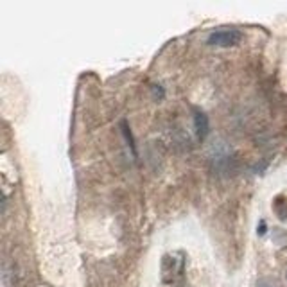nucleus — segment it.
I'll use <instances>...</instances> for the list:
<instances>
[{"instance_id":"nucleus-1","label":"nucleus","mask_w":287,"mask_h":287,"mask_svg":"<svg viewBox=\"0 0 287 287\" xmlns=\"http://www.w3.org/2000/svg\"><path fill=\"white\" fill-rule=\"evenodd\" d=\"M243 35L237 29H221L214 31L212 35L208 36V45H215V47H233V45L241 43Z\"/></svg>"},{"instance_id":"nucleus-2","label":"nucleus","mask_w":287,"mask_h":287,"mask_svg":"<svg viewBox=\"0 0 287 287\" xmlns=\"http://www.w3.org/2000/svg\"><path fill=\"white\" fill-rule=\"evenodd\" d=\"M194 120V129H196V137L199 140L207 139V135L210 133V120H208V115L201 109H194L192 115Z\"/></svg>"},{"instance_id":"nucleus-3","label":"nucleus","mask_w":287,"mask_h":287,"mask_svg":"<svg viewBox=\"0 0 287 287\" xmlns=\"http://www.w3.org/2000/svg\"><path fill=\"white\" fill-rule=\"evenodd\" d=\"M273 210L277 214V217L280 221H287V199L282 198V196H278L275 199V203H273Z\"/></svg>"},{"instance_id":"nucleus-4","label":"nucleus","mask_w":287,"mask_h":287,"mask_svg":"<svg viewBox=\"0 0 287 287\" xmlns=\"http://www.w3.org/2000/svg\"><path fill=\"white\" fill-rule=\"evenodd\" d=\"M120 128H122V133H124V139L129 142V147H131V153H133V156H137V149H135V142H133V137H131V131H129L128 124H126V120H122L120 122Z\"/></svg>"},{"instance_id":"nucleus-5","label":"nucleus","mask_w":287,"mask_h":287,"mask_svg":"<svg viewBox=\"0 0 287 287\" xmlns=\"http://www.w3.org/2000/svg\"><path fill=\"white\" fill-rule=\"evenodd\" d=\"M257 287H278V282L275 280V278L262 277L257 280Z\"/></svg>"},{"instance_id":"nucleus-6","label":"nucleus","mask_w":287,"mask_h":287,"mask_svg":"<svg viewBox=\"0 0 287 287\" xmlns=\"http://www.w3.org/2000/svg\"><path fill=\"white\" fill-rule=\"evenodd\" d=\"M151 88H153V95H154V99H162V97H164V90H162V86H160V84H153V86H151Z\"/></svg>"},{"instance_id":"nucleus-7","label":"nucleus","mask_w":287,"mask_h":287,"mask_svg":"<svg viewBox=\"0 0 287 287\" xmlns=\"http://www.w3.org/2000/svg\"><path fill=\"white\" fill-rule=\"evenodd\" d=\"M258 235H264V233H266V223H264V221H260V226H258Z\"/></svg>"},{"instance_id":"nucleus-8","label":"nucleus","mask_w":287,"mask_h":287,"mask_svg":"<svg viewBox=\"0 0 287 287\" xmlns=\"http://www.w3.org/2000/svg\"><path fill=\"white\" fill-rule=\"evenodd\" d=\"M286 280H287V271H286Z\"/></svg>"}]
</instances>
